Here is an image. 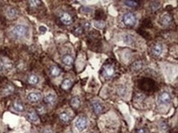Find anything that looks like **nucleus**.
<instances>
[{"label":"nucleus","instance_id":"nucleus-1","mask_svg":"<svg viewBox=\"0 0 178 133\" xmlns=\"http://www.w3.org/2000/svg\"><path fill=\"white\" fill-rule=\"evenodd\" d=\"M29 32V28L25 25H16L12 28L11 34L12 37L16 39H22L26 37Z\"/></svg>","mask_w":178,"mask_h":133},{"label":"nucleus","instance_id":"nucleus-2","mask_svg":"<svg viewBox=\"0 0 178 133\" xmlns=\"http://www.w3.org/2000/svg\"><path fill=\"white\" fill-rule=\"evenodd\" d=\"M123 23L126 26H133L136 23V17L132 12H126L122 18Z\"/></svg>","mask_w":178,"mask_h":133},{"label":"nucleus","instance_id":"nucleus-3","mask_svg":"<svg viewBox=\"0 0 178 133\" xmlns=\"http://www.w3.org/2000/svg\"><path fill=\"white\" fill-rule=\"evenodd\" d=\"M87 125H88V119L85 116H80L79 118H77L75 122V126L77 128V130L80 132L84 131L87 128Z\"/></svg>","mask_w":178,"mask_h":133},{"label":"nucleus","instance_id":"nucleus-4","mask_svg":"<svg viewBox=\"0 0 178 133\" xmlns=\"http://www.w3.org/2000/svg\"><path fill=\"white\" fill-rule=\"evenodd\" d=\"M103 76L106 78L110 79L112 78L115 74V69L114 66L112 64H105L103 67Z\"/></svg>","mask_w":178,"mask_h":133},{"label":"nucleus","instance_id":"nucleus-5","mask_svg":"<svg viewBox=\"0 0 178 133\" xmlns=\"http://www.w3.org/2000/svg\"><path fill=\"white\" fill-rule=\"evenodd\" d=\"M171 100H172L171 95L167 91H163L158 97V101L161 105H167L168 103H170Z\"/></svg>","mask_w":178,"mask_h":133},{"label":"nucleus","instance_id":"nucleus-6","mask_svg":"<svg viewBox=\"0 0 178 133\" xmlns=\"http://www.w3.org/2000/svg\"><path fill=\"white\" fill-rule=\"evenodd\" d=\"M42 99V95L39 92H31L27 95V100L31 103H37Z\"/></svg>","mask_w":178,"mask_h":133},{"label":"nucleus","instance_id":"nucleus-7","mask_svg":"<svg viewBox=\"0 0 178 133\" xmlns=\"http://www.w3.org/2000/svg\"><path fill=\"white\" fill-rule=\"evenodd\" d=\"M91 107L92 109H93L94 113L95 114H97V115H99L103 112V105H101V103H99V102L97 101L92 102Z\"/></svg>","mask_w":178,"mask_h":133},{"label":"nucleus","instance_id":"nucleus-8","mask_svg":"<svg viewBox=\"0 0 178 133\" xmlns=\"http://www.w3.org/2000/svg\"><path fill=\"white\" fill-rule=\"evenodd\" d=\"M60 21L63 25L68 26V25H71L72 23V17L69 13L64 12L60 16Z\"/></svg>","mask_w":178,"mask_h":133},{"label":"nucleus","instance_id":"nucleus-9","mask_svg":"<svg viewBox=\"0 0 178 133\" xmlns=\"http://www.w3.org/2000/svg\"><path fill=\"white\" fill-rule=\"evenodd\" d=\"M27 119L31 122H38L39 121V118L38 114L34 110L29 111L26 114Z\"/></svg>","mask_w":178,"mask_h":133},{"label":"nucleus","instance_id":"nucleus-10","mask_svg":"<svg viewBox=\"0 0 178 133\" xmlns=\"http://www.w3.org/2000/svg\"><path fill=\"white\" fill-rule=\"evenodd\" d=\"M18 15V11L15 7H10L6 11V16L8 19H14Z\"/></svg>","mask_w":178,"mask_h":133},{"label":"nucleus","instance_id":"nucleus-11","mask_svg":"<svg viewBox=\"0 0 178 133\" xmlns=\"http://www.w3.org/2000/svg\"><path fill=\"white\" fill-rule=\"evenodd\" d=\"M152 53L153 55L158 56L162 53V46L160 43H156L153 48H152Z\"/></svg>","mask_w":178,"mask_h":133},{"label":"nucleus","instance_id":"nucleus-12","mask_svg":"<svg viewBox=\"0 0 178 133\" xmlns=\"http://www.w3.org/2000/svg\"><path fill=\"white\" fill-rule=\"evenodd\" d=\"M62 61L63 63L65 64V65H67V66H71L72 65L73 62H74V59L73 57L69 55V54H67V55H64L62 58Z\"/></svg>","mask_w":178,"mask_h":133},{"label":"nucleus","instance_id":"nucleus-13","mask_svg":"<svg viewBox=\"0 0 178 133\" xmlns=\"http://www.w3.org/2000/svg\"><path fill=\"white\" fill-rule=\"evenodd\" d=\"M43 101H44L45 104L49 105H54V103H55V101H56V96H54V94H48V95H46V96H44Z\"/></svg>","mask_w":178,"mask_h":133},{"label":"nucleus","instance_id":"nucleus-14","mask_svg":"<svg viewBox=\"0 0 178 133\" xmlns=\"http://www.w3.org/2000/svg\"><path fill=\"white\" fill-rule=\"evenodd\" d=\"M49 73H50V75H51L52 77L56 78V77H58L61 75V69L57 65H53L49 69Z\"/></svg>","mask_w":178,"mask_h":133},{"label":"nucleus","instance_id":"nucleus-15","mask_svg":"<svg viewBox=\"0 0 178 133\" xmlns=\"http://www.w3.org/2000/svg\"><path fill=\"white\" fill-rule=\"evenodd\" d=\"M173 21V18L170 15H165L162 17V19L160 20V24H162V26H169Z\"/></svg>","mask_w":178,"mask_h":133},{"label":"nucleus","instance_id":"nucleus-16","mask_svg":"<svg viewBox=\"0 0 178 133\" xmlns=\"http://www.w3.org/2000/svg\"><path fill=\"white\" fill-rule=\"evenodd\" d=\"M27 82H28V83L31 84V85H36V84H38V76H36L35 75H29V77H28V79H27Z\"/></svg>","mask_w":178,"mask_h":133},{"label":"nucleus","instance_id":"nucleus-17","mask_svg":"<svg viewBox=\"0 0 178 133\" xmlns=\"http://www.w3.org/2000/svg\"><path fill=\"white\" fill-rule=\"evenodd\" d=\"M71 105L73 107L74 109H78L81 106V99L78 96H75L71 99Z\"/></svg>","mask_w":178,"mask_h":133},{"label":"nucleus","instance_id":"nucleus-18","mask_svg":"<svg viewBox=\"0 0 178 133\" xmlns=\"http://www.w3.org/2000/svg\"><path fill=\"white\" fill-rule=\"evenodd\" d=\"M71 86H72V81L69 79H65L63 81L61 87L63 90H68Z\"/></svg>","mask_w":178,"mask_h":133},{"label":"nucleus","instance_id":"nucleus-19","mask_svg":"<svg viewBox=\"0 0 178 133\" xmlns=\"http://www.w3.org/2000/svg\"><path fill=\"white\" fill-rule=\"evenodd\" d=\"M13 109L16 110V111L17 112H24L25 111V107H24V105H22L21 102H19V101H15L14 103H13Z\"/></svg>","mask_w":178,"mask_h":133},{"label":"nucleus","instance_id":"nucleus-20","mask_svg":"<svg viewBox=\"0 0 178 133\" xmlns=\"http://www.w3.org/2000/svg\"><path fill=\"white\" fill-rule=\"evenodd\" d=\"M124 3L125 5L129 7H136L140 5V2L139 1H131V0H129V1H123L122 2Z\"/></svg>","mask_w":178,"mask_h":133},{"label":"nucleus","instance_id":"nucleus-21","mask_svg":"<svg viewBox=\"0 0 178 133\" xmlns=\"http://www.w3.org/2000/svg\"><path fill=\"white\" fill-rule=\"evenodd\" d=\"M59 118H60V120L63 122H69L71 119L70 116H69V115H68V114H67V113H66V112H63V113H61V114H60Z\"/></svg>","mask_w":178,"mask_h":133},{"label":"nucleus","instance_id":"nucleus-22","mask_svg":"<svg viewBox=\"0 0 178 133\" xmlns=\"http://www.w3.org/2000/svg\"><path fill=\"white\" fill-rule=\"evenodd\" d=\"M13 91H14V87H13L12 85H7L5 87L3 88V93L5 96H8V95L12 94Z\"/></svg>","mask_w":178,"mask_h":133},{"label":"nucleus","instance_id":"nucleus-23","mask_svg":"<svg viewBox=\"0 0 178 133\" xmlns=\"http://www.w3.org/2000/svg\"><path fill=\"white\" fill-rule=\"evenodd\" d=\"M123 40H124L125 43H127V44H132V43L134 42V38L130 34H125L123 36Z\"/></svg>","mask_w":178,"mask_h":133},{"label":"nucleus","instance_id":"nucleus-24","mask_svg":"<svg viewBox=\"0 0 178 133\" xmlns=\"http://www.w3.org/2000/svg\"><path fill=\"white\" fill-rule=\"evenodd\" d=\"M142 67H143V63L141 61H136V62H135L134 64H132V69L135 70V71L141 69Z\"/></svg>","mask_w":178,"mask_h":133},{"label":"nucleus","instance_id":"nucleus-25","mask_svg":"<svg viewBox=\"0 0 178 133\" xmlns=\"http://www.w3.org/2000/svg\"><path fill=\"white\" fill-rule=\"evenodd\" d=\"M83 34V28L81 26H79L77 27V28H76L75 29V30L73 31V34L74 35H76V36H81V34Z\"/></svg>","mask_w":178,"mask_h":133},{"label":"nucleus","instance_id":"nucleus-26","mask_svg":"<svg viewBox=\"0 0 178 133\" xmlns=\"http://www.w3.org/2000/svg\"><path fill=\"white\" fill-rule=\"evenodd\" d=\"M39 4H40V1H36V0H35V1H30V2H29V5H30L31 7H32V8L37 7Z\"/></svg>","mask_w":178,"mask_h":133},{"label":"nucleus","instance_id":"nucleus-27","mask_svg":"<svg viewBox=\"0 0 178 133\" xmlns=\"http://www.w3.org/2000/svg\"><path fill=\"white\" fill-rule=\"evenodd\" d=\"M160 7V3L158 2H153L151 3V9L153 11H157Z\"/></svg>","mask_w":178,"mask_h":133},{"label":"nucleus","instance_id":"nucleus-28","mask_svg":"<svg viewBox=\"0 0 178 133\" xmlns=\"http://www.w3.org/2000/svg\"><path fill=\"white\" fill-rule=\"evenodd\" d=\"M94 26L96 27L97 29H102L104 27V23L102 21H97L94 22Z\"/></svg>","mask_w":178,"mask_h":133},{"label":"nucleus","instance_id":"nucleus-29","mask_svg":"<svg viewBox=\"0 0 178 133\" xmlns=\"http://www.w3.org/2000/svg\"><path fill=\"white\" fill-rule=\"evenodd\" d=\"M36 113L37 114H43L45 113V108L43 106V105H39L36 108Z\"/></svg>","mask_w":178,"mask_h":133},{"label":"nucleus","instance_id":"nucleus-30","mask_svg":"<svg viewBox=\"0 0 178 133\" xmlns=\"http://www.w3.org/2000/svg\"><path fill=\"white\" fill-rule=\"evenodd\" d=\"M136 133H149V131L145 128H140L136 131Z\"/></svg>","mask_w":178,"mask_h":133},{"label":"nucleus","instance_id":"nucleus-31","mask_svg":"<svg viewBox=\"0 0 178 133\" xmlns=\"http://www.w3.org/2000/svg\"><path fill=\"white\" fill-rule=\"evenodd\" d=\"M47 31V28L45 26H40L39 27V32L42 33V34H43V33H45Z\"/></svg>","mask_w":178,"mask_h":133},{"label":"nucleus","instance_id":"nucleus-32","mask_svg":"<svg viewBox=\"0 0 178 133\" xmlns=\"http://www.w3.org/2000/svg\"><path fill=\"white\" fill-rule=\"evenodd\" d=\"M85 28H86V30H89V29L90 28V24L89 22H86V23H85Z\"/></svg>","mask_w":178,"mask_h":133},{"label":"nucleus","instance_id":"nucleus-33","mask_svg":"<svg viewBox=\"0 0 178 133\" xmlns=\"http://www.w3.org/2000/svg\"><path fill=\"white\" fill-rule=\"evenodd\" d=\"M3 70V63L0 62V72H2Z\"/></svg>","mask_w":178,"mask_h":133}]
</instances>
